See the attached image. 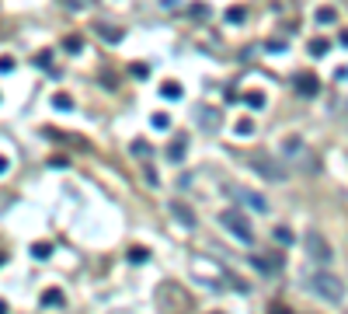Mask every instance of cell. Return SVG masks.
<instances>
[{
    "label": "cell",
    "mask_w": 348,
    "mask_h": 314,
    "mask_svg": "<svg viewBox=\"0 0 348 314\" xmlns=\"http://www.w3.org/2000/svg\"><path fill=\"white\" fill-rule=\"evenodd\" d=\"M303 290H310L313 297L327 300V304H341L345 300V283L331 272H303Z\"/></svg>",
    "instance_id": "1"
},
{
    "label": "cell",
    "mask_w": 348,
    "mask_h": 314,
    "mask_svg": "<svg viewBox=\"0 0 348 314\" xmlns=\"http://www.w3.org/2000/svg\"><path fill=\"white\" fill-rule=\"evenodd\" d=\"M53 101H56V108H70V105H73V101H70V94H56Z\"/></svg>",
    "instance_id": "22"
},
{
    "label": "cell",
    "mask_w": 348,
    "mask_h": 314,
    "mask_svg": "<svg viewBox=\"0 0 348 314\" xmlns=\"http://www.w3.org/2000/svg\"><path fill=\"white\" fill-rule=\"evenodd\" d=\"M317 21H324V25L334 21V11H331V7H320V11H317Z\"/></svg>",
    "instance_id": "20"
},
{
    "label": "cell",
    "mask_w": 348,
    "mask_h": 314,
    "mask_svg": "<svg viewBox=\"0 0 348 314\" xmlns=\"http://www.w3.org/2000/svg\"><path fill=\"white\" fill-rule=\"evenodd\" d=\"M98 32H101V39H105V42H112V46H115V42H122V32H119V28H105V25H101Z\"/></svg>",
    "instance_id": "11"
},
{
    "label": "cell",
    "mask_w": 348,
    "mask_h": 314,
    "mask_svg": "<svg viewBox=\"0 0 348 314\" xmlns=\"http://www.w3.org/2000/svg\"><path fill=\"white\" fill-rule=\"evenodd\" d=\"M199 122H202V129H216V108H202Z\"/></svg>",
    "instance_id": "10"
},
{
    "label": "cell",
    "mask_w": 348,
    "mask_h": 314,
    "mask_svg": "<svg viewBox=\"0 0 348 314\" xmlns=\"http://www.w3.org/2000/svg\"><path fill=\"white\" fill-rule=\"evenodd\" d=\"M63 4H67L70 11H80V7H84V0H63Z\"/></svg>",
    "instance_id": "25"
},
{
    "label": "cell",
    "mask_w": 348,
    "mask_h": 314,
    "mask_svg": "<svg viewBox=\"0 0 348 314\" xmlns=\"http://www.w3.org/2000/svg\"><path fill=\"white\" fill-rule=\"evenodd\" d=\"M303 248H306V255H310L317 265H327V262L334 258V248H331V241L320 234V231H306V237H303Z\"/></svg>",
    "instance_id": "2"
},
{
    "label": "cell",
    "mask_w": 348,
    "mask_h": 314,
    "mask_svg": "<svg viewBox=\"0 0 348 314\" xmlns=\"http://www.w3.org/2000/svg\"><path fill=\"white\" fill-rule=\"evenodd\" d=\"M146 258H150L146 248H133V251H129V262H146Z\"/></svg>",
    "instance_id": "17"
},
{
    "label": "cell",
    "mask_w": 348,
    "mask_h": 314,
    "mask_svg": "<svg viewBox=\"0 0 348 314\" xmlns=\"http://www.w3.org/2000/svg\"><path fill=\"white\" fill-rule=\"evenodd\" d=\"M310 49H313V53H317V56H320V53H324V49H327V42H324V39H317V42H310Z\"/></svg>",
    "instance_id": "24"
},
{
    "label": "cell",
    "mask_w": 348,
    "mask_h": 314,
    "mask_svg": "<svg viewBox=\"0 0 348 314\" xmlns=\"http://www.w3.org/2000/svg\"><path fill=\"white\" fill-rule=\"evenodd\" d=\"M247 105H251V108H261V105H265V94H258V91L247 94Z\"/></svg>",
    "instance_id": "21"
},
{
    "label": "cell",
    "mask_w": 348,
    "mask_h": 314,
    "mask_svg": "<svg viewBox=\"0 0 348 314\" xmlns=\"http://www.w3.org/2000/svg\"><path fill=\"white\" fill-rule=\"evenodd\" d=\"M299 91H303V94H313V91H317V80L313 77H299Z\"/></svg>",
    "instance_id": "15"
},
{
    "label": "cell",
    "mask_w": 348,
    "mask_h": 314,
    "mask_svg": "<svg viewBox=\"0 0 348 314\" xmlns=\"http://www.w3.org/2000/svg\"><path fill=\"white\" fill-rule=\"evenodd\" d=\"M185 150H188V140L181 136V140H174V147L167 150V157H171V161H181V157H185Z\"/></svg>",
    "instance_id": "9"
},
{
    "label": "cell",
    "mask_w": 348,
    "mask_h": 314,
    "mask_svg": "<svg viewBox=\"0 0 348 314\" xmlns=\"http://www.w3.org/2000/svg\"><path fill=\"white\" fill-rule=\"evenodd\" d=\"M171 213H174V217H178L185 227H195V213H192V210H188L181 199H174V203H171Z\"/></svg>",
    "instance_id": "7"
},
{
    "label": "cell",
    "mask_w": 348,
    "mask_h": 314,
    "mask_svg": "<svg viewBox=\"0 0 348 314\" xmlns=\"http://www.w3.org/2000/svg\"><path fill=\"white\" fill-rule=\"evenodd\" d=\"M233 133H237V136H254V119H237Z\"/></svg>",
    "instance_id": "8"
},
{
    "label": "cell",
    "mask_w": 348,
    "mask_h": 314,
    "mask_svg": "<svg viewBox=\"0 0 348 314\" xmlns=\"http://www.w3.org/2000/svg\"><path fill=\"white\" fill-rule=\"evenodd\" d=\"M11 70H14V60L4 56V60H0V74H11Z\"/></svg>",
    "instance_id": "23"
},
{
    "label": "cell",
    "mask_w": 348,
    "mask_h": 314,
    "mask_svg": "<svg viewBox=\"0 0 348 314\" xmlns=\"http://www.w3.org/2000/svg\"><path fill=\"white\" fill-rule=\"evenodd\" d=\"M0 311H7V304H4V300H0Z\"/></svg>",
    "instance_id": "27"
},
{
    "label": "cell",
    "mask_w": 348,
    "mask_h": 314,
    "mask_svg": "<svg viewBox=\"0 0 348 314\" xmlns=\"http://www.w3.org/2000/svg\"><path fill=\"white\" fill-rule=\"evenodd\" d=\"M49 251H53V244H49V241H39V244L32 248V255H35V258H49Z\"/></svg>",
    "instance_id": "13"
},
{
    "label": "cell",
    "mask_w": 348,
    "mask_h": 314,
    "mask_svg": "<svg viewBox=\"0 0 348 314\" xmlns=\"http://www.w3.org/2000/svg\"><path fill=\"white\" fill-rule=\"evenodd\" d=\"M223 189H226V196H237V199H240L244 206H254L258 213H268V199H265L261 192H251V189H240V185H233V182H230V185H223Z\"/></svg>",
    "instance_id": "5"
},
{
    "label": "cell",
    "mask_w": 348,
    "mask_h": 314,
    "mask_svg": "<svg viewBox=\"0 0 348 314\" xmlns=\"http://www.w3.org/2000/svg\"><path fill=\"white\" fill-rule=\"evenodd\" d=\"M219 224H223V227H226V231H230L233 237L247 241V244L254 241V227L247 224V217H244L240 210H223V213H219Z\"/></svg>",
    "instance_id": "3"
},
{
    "label": "cell",
    "mask_w": 348,
    "mask_h": 314,
    "mask_svg": "<svg viewBox=\"0 0 348 314\" xmlns=\"http://www.w3.org/2000/svg\"><path fill=\"white\" fill-rule=\"evenodd\" d=\"M153 126H157V129H167V126H171V115L157 112V115H153Z\"/></svg>",
    "instance_id": "18"
},
{
    "label": "cell",
    "mask_w": 348,
    "mask_h": 314,
    "mask_svg": "<svg viewBox=\"0 0 348 314\" xmlns=\"http://www.w3.org/2000/svg\"><path fill=\"white\" fill-rule=\"evenodd\" d=\"M7 168H11V161H7V157L0 154V175H7Z\"/></svg>",
    "instance_id": "26"
},
{
    "label": "cell",
    "mask_w": 348,
    "mask_h": 314,
    "mask_svg": "<svg viewBox=\"0 0 348 314\" xmlns=\"http://www.w3.org/2000/svg\"><path fill=\"white\" fill-rule=\"evenodd\" d=\"M160 94H164V98H181V84H178V80H167V84L160 87Z\"/></svg>",
    "instance_id": "12"
},
{
    "label": "cell",
    "mask_w": 348,
    "mask_h": 314,
    "mask_svg": "<svg viewBox=\"0 0 348 314\" xmlns=\"http://www.w3.org/2000/svg\"><path fill=\"white\" fill-rule=\"evenodd\" d=\"M39 304H42V307H63V304H67V293H63L60 286H53V290H42Z\"/></svg>",
    "instance_id": "6"
},
{
    "label": "cell",
    "mask_w": 348,
    "mask_h": 314,
    "mask_svg": "<svg viewBox=\"0 0 348 314\" xmlns=\"http://www.w3.org/2000/svg\"><path fill=\"white\" fill-rule=\"evenodd\" d=\"M299 143H303L299 136H289V140L282 143V150H285V154H299Z\"/></svg>",
    "instance_id": "14"
},
{
    "label": "cell",
    "mask_w": 348,
    "mask_h": 314,
    "mask_svg": "<svg viewBox=\"0 0 348 314\" xmlns=\"http://www.w3.org/2000/svg\"><path fill=\"white\" fill-rule=\"evenodd\" d=\"M251 171H258V175L268 178V182H282V178H285V168H282L272 154H265V150H254V154H251Z\"/></svg>",
    "instance_id": "4"
},
{
    "label": "cell",
    "mask_w": 348,
    "mask_h": 314,
    "mask_svg": "<svg viewBox=\"0 0 348 314\" xmlns=\"http://www.w3.org/2000/svg\"><path fill=\"white\" fill-rule=\"evenodd\" d=\"M133 154L136 157H150V143H146V140H136V143H133Z\"/></svg>",
    "instance_id": "16"
},
{
    "label": "cell",
    "mask_w": 348,
    "mask_h": 314,
    "mask_svg": "<svg viewBox=\"0 0 348 314\" xmlns=\"http://www.w3.org/2000/svg\"><path fill=\"white\" fill-rule=\"evenodd\" d=\"M275 241L278 244H292V234H289L285 227H275Z\"/></svg>",
    "instance_id": "19"
}]
</instances>
